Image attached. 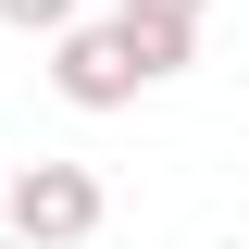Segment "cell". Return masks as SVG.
Segmentation results:
<instances>
[{
    "label": "cell",
    "instance_id": "cell-7",
    "mask_svg": "<svg viewBox=\"0 0 249 249\" xmlns=\"http://www.w3.org/2000/svg\"><path fill=\"white\" fill-rule=\"evenodd\" d=\"M0 249H13V237H0Z\"/></svg>",
    "mask_w": 249,
    "mask_h": 249
},
{
    "label": "cell",
    "instance_id": "cell-2",
    "mask_svg": "<svg viewBox=\"0 0 249 249\" xmlns=\"http://www.w3.org/2000/svg\"><path fill=\"white\" fill-rule=\"evenodd\" d=\"M50 88L75 100V112H124V100L150 88V75H137V50H124V25L100 13V25H62V37H50Z\"/></svg>",
    "mask_w": 249,
    "mask_h": 249
},
{
    "label": "cell",
    "instance_id": "cell-4",
    "mask_svg": "<svg viewBox=\"0 0 249 249\" xmlns=\"http://www.w3.org/2000/svg\"><path fill=\"white\" fill-rule=\"evenodd\" d=\"M0 25L13 37H62V25H88V0H0Z\"/></svg>",
    "mask_w": 249,
    "mask_h": 249
},
{
    "label": "cell",
    "instance_id": "cell-3",
    "mask_svg": "<svg viewBox=\"0 0 249 249\" xmlns=\"http://www.w3.org/2000/svg\"><path fill=\"white\" fill-rule=\"evenodd\" d=\"M112 25H124V50H137V75H150V88L199 62V25H187V13H112Z\"/></svg>",
    "mask_w": 249,
    "mask_h": 249
},
{
    "label": "cell",
    "instance_id": "cell-6",
    "mask_svg": "<svg viewBox=\"0 0 249 249\" xmlns=\"http://www.w3.org/2000/svg\"><path fill=\"white\" fill-rule=\"evenodd\" d=\"M224 249H249V237H224Z\"/></svg>",
    "mask_w": 249,
    "mask_h": 249
},
{
    "label": "cell",
    "instance_id": "cell-5",
    "mask_svg": "<svg viewBox=\"0 0 249 249\" xmlns=\"http://www.w3.org/2000/svg\"><path fill=\"white\" fill-rule=\"evenodd\" d=\"M112 13H187V25H199V13H212V0H112Z\"/></svg>",
    "mask_w": 249,
    "mask_h": 249
},
{
    "label": "cell",
    "instance_id": "cell-1",
    "mask_svg": "<svg viewBox=\"0 0 249 249\" xmlns=\"http://www.w3.org/2000/svg\"><path fill=\"white\" fill-rule=\"evenodd\" d=\"M100 212H112V199H100L88 162H25V175L0 187V237L13 249H88Z\"/></svg>",
    "mask_w": 249,
    "mask_h": 249
}]
</instances>
